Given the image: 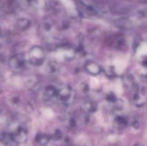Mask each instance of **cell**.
I'll list each match as a JSON object with an SVG mask.
<instances>
[{"instance_id":"obj_22","label":"cell","mask_w":147,"mask_h":146,"mask_svg":"<svg viewBox=\"0 0 147 146\" xmlns=\"http://www.w3.org/2000/svg\"><path fill=\"white\" fill-rule=\"evenodd\" d=\"M131 125H132V127H134V129H138L139 127V122L137 121V120H135L133 122V123H131Z\"/></svg>"},{"instance_id":"obj_4","label":"cell","mask_w":147,"mask_h":146,"mask_svg":"<svg viewBox=\"0 0 147 146\" xmlns=\"http://www.w3.org/2000/svg\"><path fill=\"white\" fill-rule=\"evenodd\" d=\"M25 63V57L22 53H18L13 55L9 60V65L10 68L14 70H18L22 68Z\"/></svg>"},{"instance_id":"obj_7","label":"cell","mask_w":147,"mask_h":146,"mask_svg":"<svg viewBox=\"0 0 147 146\" xmlns=\"http://www.w3.org/2000/svg\"><path fill=\"white\" fill-rule=\"evenodd\" d=\"M61 67L60 64L56 61H50L47 65V71L50 75H57L60 73Z\"/></svg>"},{"instance_id":"obj_16","label":"cell","mask_w":147,"mask_h":146,"mask_svg":"<svg viewBox=\"0 0 147 146\" xmlns=\"http://www.w3.org/2000/svg\"><path fill=\"white\" fill-rule=\"evenodd\" d=\"M116 25L118 27H120L121 28L123 29H130L132 28V27H133L131 21L128 19H121V21H118V24H116Z\"/></svg>"},{"instance_id":"obj_13","label":"cell","mask_w":147,"mask_h":146,"mask_svg":"<svg viewBox=\"0 0 147 146\" xmlns=\"http://www.w3.org/2000/svg\"><path fill=\"white\" fill-rule=\"evenodd\" d=\"M17 26L20 30L24 31L30 27V21L28 19L21 18L17 20Z\"/></svg>"},{"instance_id":"obj_11","label":"cell","mask_w":147,"mask_h":146,"mask_svg":"<svg viewBox=\"0 0 147 146\" xmlns=\"http://www.w3.org/2000/svg\"><path fill=\"white\" fill-rule=\"evenodd\" d=\"M57 92L58 90H57L55 87L53 85H49L45 89V96L48 99H52L53 97H57Z\"/></svg>"},{"instance_id":"obj_3","label":"cell","mask_w":147,"mask_h":146,"mask_svg":"<svg viewBox=\"0 0 147 146\" xmlns=\"http://www.w3.org/2000/svg\"><path fill=\"white\" fill-rule=\"evenodd\" d=\"M73 90L70 86H65L58 90L57 94V98L59 102L63 104H67L73 100Z\"/></svg>"},{"instance_id":"obj_12","label":"cell","mask_w":147,"mask_h":146,"mask_svg":"<svg viewBox=\"0 0 147 146\" xmlns=\"http://www.w3.org/2000/svg\"><path fill=\"white\" fill-rule=\"evenodd\" d=\"M35 140L37 143H39L40 145H46L50 141V137L46 134L39 133L36 135Z\"/></svg>"},{"instance_id":"obj_21","label":"cell","mask_w":147,"mask_h":146,"mask_svg":"<svg viewBox=\"0 0 147 146\" xmlns=\"http://www.w3.org/2000/svg\"><path fill=\"white\" fill-rule=\"evenodd\" d=\"M81 90L83 92H85V93L88 92V91H89L88 84H86V83H83L81 85Z\"/></svg>"},{"instance_id":"obj_18","label":"cell","mask_w":147,"mask_h":146,"mask_svg":"<svg viewBox=\"0 0 147 146\" xmlns=\"http://www.w3.org/2000/svg\"><path fill=\"white\" fill-rule=\"evenodd\" d=\"M105 73L109 77H114L115 74H116V72H115L114 68L113 67H110V66H108L106 67V70H105Z\"/></svg>"},{"instance_id":"obj_14","label":"cell","mask_w":147,"mask_h":146,"mask_svg":"<svg viewBox=\"0 0 147 146\" xmlns=\"http://www.w3.org/2000/svg\"><path fill=\"white\" fill-rule=\"evenodd\" d=\"M127 123L128 122L126 120V119L121 115H118L114 119L115 125L117 127H119V128H123L124 127H126Z\"/></svg>"},{"instance_id":"obj_2","label":"cell","mask_w":147,"mask_h":146,"mask_svg":"<svg viewBox=\"0 0 147 146\" xmlns=\"http://www.w3.org/2000/svg\"><path fill=\"white\" fill-rule=\"evenodd\" d=\"M13 141L17 144H22L27 140L28 138V133L24 126H19L10 135Z\"/></svg>"},{"instance_id":"obj_9","label":"cell","mask_w":147,"mask_h":146,"mask_svg":"<svg viewBox=\"0 0 147 146\" xmlns=\"http://www.w3.org/2000/svg\"><path fill=\"white\" fill-rule=\"evenodd\" d=\"M133 102L136 107H142L146 104V97L140 92H136L133 96Z\"/></svg>"},{"instance_id":"obj_20","label":"cell","mask_w":147,"mask_h":146,"mask_svg":"<svg viewBox=\"0 0 147 146\" xmlns=\"http://www.w3.org/2000/svg\"><path fill=\"white\" fill-rule=\"evenodd\" d=\"M106 100H108V101L109 102L113 103L116 100H117V97H116L114 93L109 92V94H107V95H106Z\"/></svg>"},{"instance_id":"obj_10","label":"cell","mask_w":147,"mask_h":146,"mask_svg":"<svg viewBox=\"0 0 147 146\" xmlns=\"http://www.w3.org/2000/svg\"><path fill=\"white\" fill-rule=\"evenodd\" d=\"M39 32L44 37H47L52 32V26L49 23H42L39 27Z\"/></svg>"},{"instance_id":"obj_1","label":"cell","mask_w":147,"mask_h":146,"mask_svg":"<svg viewBox=\"0 0 147 146\" xmlns=\"http://www.w3.org/2000/svg\"><path fill=\"white\" fill-rule=\"evenodd\" d=\"M29 61L31 64L35 66H40L44 62L45 53L44 50L40 46H34L29 51Z\"/></svg>"},{"instance_id":"obj_5","label":"cell","mask_w":147,"mask_h":146,"mask_svg":"<svg viewBox=\"0 0 147 146\" xmlns=\"http://www.w3.org/2000/svg\"><path fill=\"white\" fill-rule=\"evenodd\" d=\"M85 70L91 75H98L102 71V68L97 62L93 61H88L85 64Z\"/></svg>"},{"instance_id":"obj_8","label":"cell","mask_w":147,"mask_h":146,"mask_svg":"<svg viewBox=\"0 0 147 146\" xmlns=\"http://www.w3.org/2000/svg\"><path fill=\"white\" fill-rule=\"evenodd\" d=\"M83 110L86 113L88 114H93L97 112L98 104L94 101V100H87L83 104Z\"/></svg>"},{"instance_id":"obj_17","label":"cell","mask_w":147,"mask_h":146,"mask_svg":"<svg viewBox=\"0 0 147 146\" xmlns=\"http://www.w3.org/2000/svg\"><path fill=\"white\" fill-rule=\"evenodd\" d=\"M123 107H124V102L122 100L120 99H117L116 101L113 102V108L116 111L120 112L123 110Z\"/></svg>"},{"instance_id":"obj_19","label":"cell","mask_w":147,"mask_h":146,"mask_svg":"<svg viewBox=\"0 0 147 146\" xmlns=\"http://www.w3.org/2000/svg\"><path fill=\"white\" fill-rule=\"evenodd\" d=\"M62 132L59 130H55L54 133L52 135L51 137L52 139H53L54 140H59L60 139L62 138Z\"/></svg>"},{"instance_id":"obj_15","label":"cell","mask_w":147,"mask_h":146,"mask_svg":"<svg viewBox=\"0 0 147 146\" xmlns=\"http://www.w3.org/2000/svg\"><path fill=\"white\" fill-rule=\"evenodd\" d=\"M76 51L73 48H67L65 50L63 53V57L66 60H71L75 57Z\"/></svg>"},{"instance_id":"obj_6","label":"cell","mask_w":147,"mask_h":146,"mask_svg":"<svg viewBox=\"0 0 147 146\" xmlns=\"http://www.w3.org/2000/svg\"><path fill=\"white\" fill-rule=\"evenodd\" d=\"M110 44L116 48H121L125 45L124 37L121 34H115L110 38Z\"/></svg>"}]
</instances>
